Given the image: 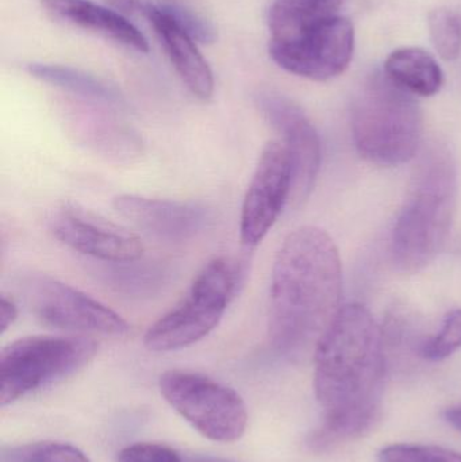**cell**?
Returning <instances> with one entry per match:
<instances>
[{"label":"cell","instance_id":"obj_1","mask_svg":"<svg viewBox=\"0 0 461 462\" xmlns=\"http://www.w3.org/2000/svg\"><path fill=\"white\" fill-rule=\"evenodd\" d=\"M384 379L381 326L362 304L343 307L314 349V391L325 417L309 448L327 452L373 431L382 417Z\"/></svg>","mask_w":461,"mask_h":462},{"label":"cell","instance_id":"obj_2","mask_svg":"<svg viewBox=\"0 0 461 462\" xmlns=\"http://www.w3.org/2000/svg\"><path fill=\"white\" fill-rule=\"evenodd\" d=\"M343 266L332 236L314 226L291 231L279 247L271 279L268 336L281 355L316 349L340 312Z\"/></svg>","mask_w":461,"mask_h":462},{"label":"cell","instance_id":"obj_3","mask_svg":"<svg viewBox=\"0 0 461 462\" xmlns=\"http://www.w3.org/2000/svg\"><path fill=\"white\" fill-rule=\"evenodd\" d=\"M457 200V168L441 143L428 146L392 234V258L403 273H416L438 258L448 241Z\"/></svg>","mask_w":461,"mask_h":462},{"label":"cell","instance_id":"obj_4","mask_svg":"<svg viewBox=\"0 0 461 462\" xmlns=\"http://www.w3.org/2000/svg\"><path fill=\"white\" fill-rule=\"evenodd\" d=\"M351 125L357 152L381 167H398L414 159L424 132L421 108L387 76H373L360 89Z\"/></svg>","mask_w":461,"mask_h":462},{"label":"cell","instance_id":"obj_5","mask_svg":"<svg viewBox=\"0 0 461 462\" xmlns=\"http://www.w3.org/2000/svg\"><path fill=\"white\" fill-rule=\"evenodd\" d=\"M240 282V269L214 258L199 272L186 298L153 323L143 337L151 352L184 349L202 341L221 322Z\"/></svg>","mask_w":461,"mask_h":462},{"label":"cell","instance_id":"obj_6","mask_svg":"<svg viewBox=\"0 0 461 462\" xmlns=\"http://www.w3.org/2000/svg\"><path fill=\"white\" fill-rule=\"evenodd\" d=\"M99 344L87 337L32 336L0 353V406L76 374L97 356Z\"/></svg>","mask_w":461,"mask_h":462},{"label":"cell","instance_id":"obj_7","mask_svg":"<svg viewBox=\"0 0 461 462\" xmlns=\"http://www.w3.org/2000/svg\"><path fill=\"white\" fill-rule=\"evenodd\" d=\"M159 387L170 406L206 439L235 442L245 433L248 411L233 388L189 371L164 372Z\"/></svg>","mask_w":461,"mask_h":462},{"label":"cell","instance_id":"obj_8","mask_svg":"<svg viewBox=\"0 0 461 462\" xmlns=\"http://www.w3.org/2000/svg\"><path fill=\"white\" fill-rule=\"evenodd\" d=\"M19 291L30 311L43 325L76 333L124 337L130 326L121 315L78 288L46 274L23 276Z\"/></svg>","mask_w":461,"mask_h":462},{"label":"cell","instance_id":"obj_9","mask_svg":"<svg viewBox=\"0 0 461 462\" xmlns=\"http://www.w3.org/2000/svg\"><path fill=\"white\" fill-rule=\"evenodd\" d=\"M354 49V26L338 15L290 40L270 41V56L279 67L316 81L330 80L346 72Z\"/></svg>","mask_w":461,"mask_h":462},{"label":"cell","instance_id":"obj_10","mask_svg":"<svg viewBox=\"0 0 461 462\" xmlns=\"http://www.w3.org/2000/svg\"><path fill=\"white\" fill-rule=\"evenodd\" d=\"M292 165L281 141L265 143L244 198L240 218L241 244L254 249L272 229L291 198Z\"/></svg>","mask_w":461,"mask_h":462},{"label":"cell","instance_id":"obj_11","mask_svg":"<svg viewBox=\"0 0 461 462\" xmlns=\"http://www.w3.org/2000/svg\"><path fill=\"white\" fill-rule=\"evenodd\" d=\"M256 105L271 126L281 134L292 165L290 202L294 208L308 200L321 167V140L302 108L284 95L273 91L257 94Z\"/></svg>","mask_w":461,"mask_h":462},{"label":"cell","instance_id":"obj_12","mask_svg":"<svg viewBox=\"0 0 461 462\" xmlns=\"http://www.w3.org/2000/svg\"><path fill=\"white\" fill-rule=\"evenodd\" d=\"M48 227L57 241L106 263L137 261L143 253V242L134 233L75 203L51 211Z\"/></svg>","mask_w":461,"mask_h":462},{"label":"cell","instance_id":"obj_13","mask_svg":"<svg viewBox=\"0 0 461 462\" xmlns=\"http://www.w3.org/2000/svg\"><path fill=\"white\" fill-rule=\"evenodd\" d=\"M113 206L130 224L167 242L189 241L210 222V213L198 203L124 194Z\"/></svg>","mask_w":461,"mask_h":462},{"label":"cell","instance_id":"obj_14","mask_svg":"<svg viewBox=\"0 0 461 462\" xmlns=\"http://www.w3.org/2000/svg\"><path fill=\"white\" fill-rule=\"evenodd\" d=\"M68 130L78 146L115 165L134 164L143 154L140 134L105 114H76L69 119Z\"/></svg>","mask_w":461,"mask_h":462},{"label":"cell","instance_id":"obj_15","mask_svg":"<svg viewBox=\"0 0 461 462\" xmlns=\"http://www.w3.org/2000/svg\"><path fill=\"white\" fill-rule=\"evenodd\" d=\"M143 16L156 30L171 62L189 92L198 99H211L214 94L213 72L205 57L200 54L197 42L157 3L148 2Z\"/></svg>","mask_w":461,"mask_h":462},{"label":"cell","instance_id":"obj_16","mask_svg":"<svg viewBox=\"0 0 461 462\" xmlns=\"http://www.w3.org/2000/svg\"><path fill=\"white\" fill-rule=\"evenodd\" d=\"M41 7L54 21L97 32L141 53L149 51L145 35L113 8L91 0H41Z\"/></svg>","mask_w":461,"mask_h":462},{"label":"cell","instance_id":"obj_17","mask_svg":"<svg viewBox=\"0 0 461 462\" xmlns=\"http://www.w3.org/2000/svg\"><path fill=\"white\" fill-rule=\"evenodd\" d=\"M386 76L409 94L433 97L444 84V73L432 54L421 48H401L384 64Z\"/></svg>","mask_w":461,"mask_h":462},{"label":"cell","instance_id":"obj_18","mask_svg":"<svg viewBox=\"0 0 461 462\" xmlns=\"http://www.w3.org/2000/svg\"><path fill=\"white\" fill-rule=\"evenodd\" d=\"M341 3L343 0H275L268 16L271 40H290L335 18Z\"/></svg>","mask_w":461,"mask_h":462},{"label":"cell","instance_id":"obj_19","mask_svg":"<svg viewBox=\"0 0 461 462\" xmlns=\"http://www.w3.org/2000/svg\"><path fill=\"white\" fill-rule=\"evenodd\" d=\"M27 70L38 80L72 92L91 102L111 107L124 106V97L114 87L83 70L56 64H30Z\"/></svg>","mask_w":461,"mask_h":462},{"label":"cell","instance_id":"obj_20","mask_svg":"<svg viewBox=\"0 0 461 462\" xmlns=\"http://www.w3.org/2000/svg\"><path fill=\"white\" fill-rule=\"evenodd\" d=\"M0 462H89L78 448L61 442H34L3 448Z\"/></svg>","mask_w":461,"mask_h":462},{"label":"cell","instance_id":"obj_21","mask_svg":"<svg viewBox=\"0 0 461 462\" xmlns=\"http://www.w3.org/2000/svg\"><path fill=\"white\" fill-rule=\"evenodd\" d=\"M430 38L436 51L446 61H454L461 51V23L456 14L447 8L433 10L428 16Z\"/></svg>","mask_w":461,"mask_h":462},{"label":"cell","instance_id":"obj_22","mask_svg":"<svg viewBox=\"0 0 461 462\" xmlns=\"http://www.w3.org/2000/svg\"><path fill=\"white\" fill-rule=\"evenodd\" d=\"M134 263L135 261L115 263L116 268L111 274L113 284L119 291L143 295L161 287L167 276L164 269L159 266L134 265Z\"/></svg>","mask_w":461,"mask_h":462},{"label":"cell","instance_id":"obj_23","mask_svg":"<svg viewBox=\"0 0 461 462\" xmlns=\"http://www.w3.org/2000/svg\"><path fill=\"white\" fill-rule=\"evenodd\" d=\"M461 347V310H454L444 319L443 328L436 336L429 337L420 346V355L425 360L441 361L454 355Z\"/></svg>","mask_w":461,"mask_h":462},{"label":"cell","instance_id":"obj_24","mask_svg":"<svg viewBox=\"0 0 461 462\" xmlns=\"http://www.w3.org/2000/svg\"><path fill=\"white\" fill-rule=\"evenodd\" d=\"M159 7L197 43H213L217 38L213 24L183 3L161 2Z\"/></svg>","mask_w":461,"mask_h":462},{"label":"cell","instance_id":"obj_25","mask_svg":"<svg viewBox=\"0 0 461 462\" xmlns=\"http://www.w3.org/2000/svg\"><path fill=\"white\" fill-rule=\"evenodd\" d=\"M379 462H461V453L433 445H392L384 448Z\"/></svg>","mask_w":461,"mask_h":462},{"label":"cell","instance_id":"obj_26","mask_svg":"<svg viewBox=\"0 0 461 462\" xmlns=\"http://www.w3.org/2000/svg\"><path fill=\"white\" fill-rule=\"evenodd\" d=\"M183 456L176 450L159 444H134L124 448L118 462H181Z\"/></svg>","mask_w":461,"mask_h":462},{"label":"cell","instance_id":"obj_27","mask_svg":"<svg viewBox=\"0 0 461 462\" xmlns=\"http://www.w3.org/2000/svg\"><path fill=\"white\" fill-rule=\"evenodd\" d=\"M18 318V306L15 301L3 293L0 296V333L5 334Z\"/></svg>","mask_w":461,"mask_h":462},{"label":"cell","instance_id":"obj_28","mask_svg":"<svg viewBox=\"0 0 461 462\" xmlns=\"http://www.w3.org/2000/svg\"><path fill=\"white\" fill-rule=\"evenodd\" d=\"M108 7L115 10L116 13L122 14H130V15H134V14H140V15H143L145 14L146 5H148V2L146 0H103Z\"/></svg>","mask_w":461,"mask_h":462},{"label":"cell","instance_id":"obj_29","mask_svg":"<svg viewBox=\"0 0 461 462\" xmlns=\"http://www.w3.org/2000/svg\"><path fill=\"white\" fill-rule=\"evenodd\" d=\"M444 420L461 433V406L451 407L444 411Z\"/></svg>","mask_w":461,"mask_h":462},{"label":"cell","instance_id":"obj_30","mask_svg":"<svg viewBox=\"0 0 461 462\" xmlns=\"http://www.w3.org/2000/svg\"><path fill=\"white\" fill-rule=\"evenodd\" d=\"M181 462H235L210 455H184Z\"/></svg>","mask_w":461,"mask_h":462}]
</instances>
